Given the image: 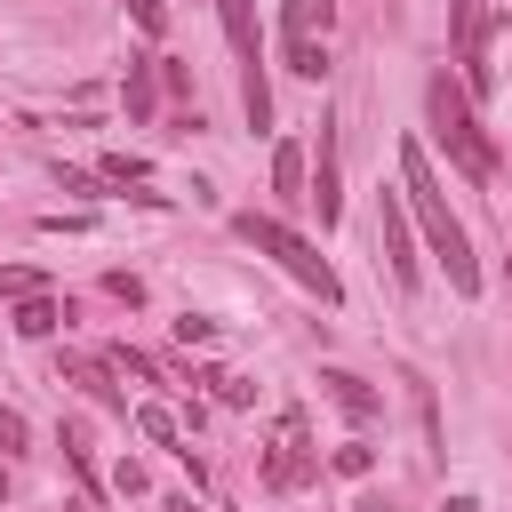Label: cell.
Instances as JSON below:
<instances>
[{
	"label": "cell",
	"instance_id": "6da1fadb",
	"mask_svg": "<svg viewBox=\"0 0 512 512\" xmlns=\"http://www.w3.org/2000/svg\"><path fill=\"white\" fill-rule=\"evenodd\" d=\"M400 200H408V216L424 224V240H432V256L448 264V288H456V296H472V288H480V264H472V240H464V224L448 216V192H440V176H432V160H424V144H416V136L400 144Z\"/></svg>",
	"mask_w": 512,
	"mask_h": 512
},
{
	"label": "cell",
	"instance_id": "7a4b0ae2",
	"mask_svg": "<svg viewBox=\"0 0 512 512\" xmlns=\"http://www.w3.org/2000/svg\"><path fill=\"white\" fill-rule=\"evenodd\" d=\"M424 112H432V144L456 160V176L488 184V176H496V144H488V128L472 120V104H464V80L432 72V80H424Z\"/></svg>",
	"mask_w": 512,
	"mask_h": 512
},
{
	"label": "cell",
	"instance_id": "3957f363",
	"mask_svg": "<svg viewBox=\"0 0 512 512\" xmlns=\"http://www.w3.org/2000/svg\"><path fill=\"white\" fill-rule=\"evenodd\" d=\"M232 232H240V240H248L256 256H272V264H280V272H288L296 288H312L320 304H344V280L328 272V256H320V248H312L304 232H288L280 216H256V208H240V216H232Z\"/></svg>",
	"mask_w": 512,
	"mask_h": 512
},
{
	"label": "cell",
	"instance_id": "277c9868",
	"mask_svg": "<svg viewBox=\"0 0 512 512\" xmlns=\"http://www.w3.org/2000/svg\"><path fill=\"white\" fill-rule=\"evenodd\" d=\"M312 24L328 32V0H280V64L296 80H328V48L312 40Z\"/></svg>",
	"mask_w": 512,
	"mask_h": 512
},
{
	"label": "cell",
	"instance_id": "5b68a950",
	"mask_svg": "<svg viewBox=\"0 0 512 512\" xmlns=\"http://www.w3.org/2000/svg\"><path fill=\"white\" fill-rule=\"evenodd\" d=\"M304 480H320V448H312L304 416L288 408V424H280V448L264 456V488H304Z\"/></svg>",
	"mask_w": 512,
	"mask_h": 512
},
{
	"label": "cell",
	"instance_id": "8992f818",
	"mask_svg": "<svg viewBox=\"0 0 512 512\" xmlns=\"http://www.w3.org/2000/svg\"><path fill=\"white\" fill-rule=\"evenodd\" d=\"M376 232H384V264H392V280L416 288L424 272H416V248H408V200H400V192H376Z\"/></svg>",
	"mask_w": 512,
	"mask_h": 512
},
{
	"label": "cell",
	"instance_id": "52a82bcc",
	"mask_svg": "<svg viewBox=\"0 0 512 512\" xmlns=\"http://www.w3.org/2000/svg\"><path fill=\"white\" fill-rule=\"evenodd\" d=\"M312 208L320 224L344 216V176H336V120H320V144H312Z\"/></svg>",
	"mask_w": 512,
	"mask_h": 512
},
{
	"label": "cell",
	"instance_id": "ba28073f",
	"mask_svg": "<svg viewBox=\"0 0 512 512\" xmlns=\"http://www.w3.org/2000/svg\"><path fill=\"white\" fill-rule=\"evenodd\" d=\"M320 392H328V400H336V408H344L352 424H368V416H384V392H376V384H360L352 368H320Z\"/></svg>",
	"mask_w": 512,
	"mask_h": 512
},
{
	"label": "cell",
	"instance_id": "9c48e42d",
	"mask_svg": "<svg viewBox=\"0 0 512 512\" xmlns=\"http://www.w3.org/2000/svg\"><path fill=\"white\" fill-rule=\"evenodd\" d=\"M120 96H128V120H152V104H160V56H136L128 80H120Z\"/></svg>",
	"mask_w": 512,
	"mask_h": 512
},
{
	"label": "cell",
	"instance_id": "30bf717a",
	"mask_svg": "<svg viewBox=\"0 0 512 512\" xmlns=\"http://www.w3.org/2000/svg\"><path fill=\"white\" fill-rule=\"evenodd\" d=\"M64 376H72V384H88L104 408H128V392L112 384V360H88V352H72V360H64Z\"/></svg>",
	"mask_w": 512,
	"mask_h": 512
},
{
	"label": "cell",
	"instance_id": "8fae6325",
	"mask_svg": "<svg viewBox=\"0 0 512 512\" xmlns=\"http://www.w3.org/2000/svg\"><path fill=\"white\" fill-rule=\"evenodd\" d=\"M216 16H224L232 56H240V64H256V0H216Z\"/></svg>",
	"mask_w": 512,
	"mask_h": 512
},
{
	"label": "cell",
	"instance_id": "7c38bea8",
	"mask_svg": "<svg viewBox=\"0 0 512 512\" xmlns=\"http://www.w3.org/2000/svg\"><path fill=\"white\" fill-rule=\"evenodd\" d=\"M272 192H280V208H304V200H312V192H304V152H296V144L272 152Z\"/></svg>",
	"mask_w": 512,
	"mask_h": 512
},
{
	"label": "cell",
	"instance_id": "4fadbf2b",
	"mask_svg": "<svg viewBox=\"0 0 512 512\" xmlns=\"http://www.w3.org/2000/svg\"><path fill=\"white\" fill-rule=\"evenodd\" d=\"M240 112H248V128H256V136L272 128V88H264V64H248V80H240Z\"/></svg>",
	"mask_w": 512,
	"mask_h": 512
},
{
	"label": "cell",
	"instance_id": "5bb4252c",
	"mask_svg": "<svg viewBox=\"0 0 512 512\" xmlns=\"http://www.w3.org/2000/svg\"><path fill=\"white\" fill-rule=\"evenodd\" d=\"M56 296H16V336H56Z\"/></svg>",
	"mask_w": 512,
	"mask_h": 512
},
{
	"label": "cell",
	"instance_id": "9a60e30c",
	"mask_svg": "<svg viewBox=\"0 0 512 512\" xmlns=\"http://www.w3.org/2000/svg\"><path fill=\"white\" fill-rule=\"evenodd\" d=\"M200 384H208V392H216L224 408H248V400H256V384H248V376H232V368H208Z\"/></svg>",
	"mask_w": 512,
	"mask_h": 512
},
{
	"label": "cell",
	"instance_id": "2e32d148",
	"mask_svg": "<svg viewBox=\"0 0 512 512\" xmlns=\"http://www.w3.org/2000/svg\"><path fill=\"white\" fill-rule=\"evenodd\" d=\"M136 432H144V440H160V448H176V416H168L160 400H144V408H136Z\"/></svg>",
	"mask_w": 512,
	"mask_h": 512
},
{
	"label": "cell",
	"instance_id": "e0dca14e",
	"mask_svg": "<svg viewBox=\"0 0 512 512\" xmlns=\"http://www.w3.org/2000/svg\"><path fill=\"white\" fill-rule=\"evenodd\" d=\"M96 176H104V184H136V176H144V160H128V152H104V168H96Z\"/></svg>",
	"mask_w": 512,
	"mask_h": 512
},
{
	"label": "cell",
	"instance_id": "ac0fdd59",
	"mask_svg": "<svg viewBox=\"0 0 512 512\" xmlns=\"http://www.w3.org/2000/svg\"><path fill=\"white\" fill-rule=\"evenodd\" d=\"M328 464H336V472H344V480H360V472H368V464H376V456H368V448H360V440H344V448H336V456H328Z\"/></svg>",
	"mask_w": 512,
	"mask_h": 512
},
{
	"label": "cell",
	"instance_id": "d6986e66",
	"mask_svg": "<svg viewBox=\"0 0 512 512\" xmlns=\"http://www.w3.org/2000/svg\"><path fill=\"white\" fill-rule=\"evenodd\" d=\"M176 344H216V320H200V312H184V320H176Z\"/></svg>",
	"mask_w": 512,
	"mask_h": 512
},
{
	"label": "cell",
	"instance_id": "ffe728a7",
	"mask_svg": "<svg viewBox=\"0 0 512 512\" xmlns=\"http://www.w3.org/2000/svg\"><path fill=\"white\" fill-rule=\"evenodd\" d=\"M56 184H64V192H80V200H96V184H104V176H88V168H56Z\"/></svg>",
	"mask_w": 512,
	"mask_h": 512
},
{
	"label": "cell",
	"instance_id": "44dd1931",
	"mask_svg": "<svg viewBox=\"0 0 512 512\" xmlns=\"http://www.w3.org/2000/svg\"><path fill=\"white\" fill-rule=\"evenodd\" d=\"M128 16H136V32H160V24H168V8H160V0H128Z\"/></svg>",
	"mask_w": 512,
	"mask_h": 512
},
{
	"label": "cell",
	"instance_id": "7402d4cb",
	"mask_svg": "<svg viewBox=\"0 0 512 512\" xmlns=\"http://www.w3.org/2000/svg\"><path fill=\"white\" fill-rule=\"evenodd\" d=\"M0 296H40V280L32 272H0Z\"/></svg>",
	"mask_w": 512,
	"mask_h": 512
},
{
	"label": "cell",
	"instance_id": "603a6c76",
	"mask_svg": "<svg viewBox=\"0 0 512 512\" xmlns=\"http://www.w3.org/2000/svg\"><path fill=\"white\" fill-rule=\"evenodd\" d=\"M0 448H24V416L16 408H0Z\"/></svg>",
	"mask_w": 512,
	"mask_h": 512
},
{
	"label": "cell",
	"instance_id": "cb8c5ba5",
	"mask_svg": "<svg viewBox=\"0 0 512 512\" xmlns=\"http://www.w3.org/2000/svg\"><path fill=\"white\" fill-rule=\"evenodd\" d=\"M448 512H480V504H472V496H448Z\"/></svg>",
	"mask_w": 512,
	"mask_h": 512
}]
</instances>
